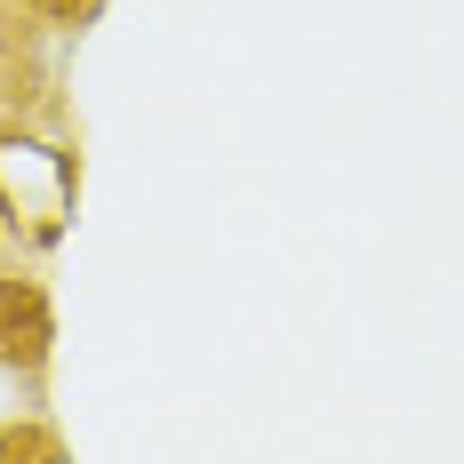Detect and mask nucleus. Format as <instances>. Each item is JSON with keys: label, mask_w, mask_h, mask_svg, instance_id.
<instances>
[{"label": "nucleus", "mask_w": 464, "mask_h": 464, "mask_svg": "<svg viewBox=\"0 0 464 464\" xmlns=\"http://www.w3.org/2000/svg\"><path fill=\"white\" fill-rule=\"evenodd\" d=\"M0 208L8 217H33V232H56L64 208H72V160L56 144H33V137H0Z\"/></svg>", "instance_id": "f257e3e1"}]
</instances>
